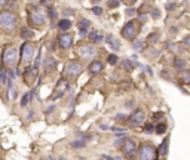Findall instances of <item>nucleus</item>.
<instances>
[{
    "mask_svg": "<svg viewBox=\"0 0 190 160\" xmlns=\"http://www.w3.org/2000/svg\"><path fill=\"white\" fill-rule=\"evenodd\" d=\"M16 27H18L16 13L9 11V9H5L0 12V28L2 30H5L6 33H12Z\"/></svg>",
    "mask_w": 190,
    "mask_h": 160,
    "instance_id": "nucleus-1",
    "label": "nucleus"
},
{
    "mask_svg": "<svg viewBox=\"0 0 190 160\" xmlns=\"http://www.w3.org/2000/svg\"><path fill=\"white\" fill-rule=\"evenodd\" d=\"M2 64L3 67L12 68L18 64V49L12 45H6L2 53Z\"/></svg>",
    "mask_w": 190,
    "mask_h": 160,
    "instance_id": "nucleus-2",
    "label": "nucleus"
},
{
    "mask_svg": "<svg viewBox=\"0 0 190 160\" xmlns=\"http://www.w3.org/2000/svg\"><path fill=\"white\" fill-rule=\"evenodd\" d=\"M82 71H83V65H82L79 61H76V60L70 61L64 67V79L70 80V82L76 80L82 74Z\"/></svg>",
    "mask_w": 190,
    "mask_h": 160,
    "instance_id": "nucleus-3",
    "label": "nucleus"
},
{
    "mask_svg": "<svg viewBox=\"0 0 190 160\" xmlns=\"http://www.w3.org/2000/svg\"><path fill=\"white\" fill-rule=\"evenodd\" d=\"M45 21H46V15L45 12L39 9V7H28V22L31 24V25H36V27H42L45 24Z\"/></svg>",
    "mask_w": 190,
    "mask_h": 160,
    "instance_id": "nucleus-4",
    "label": "nucleus"
},
{
    "mask_svg": "<svg viewBox=\"0 0 190 160\" xmlns=\"http://www.w3.org/2000/svg\"><path fill=\"white\" fill-rule=\"evenodd\" d=\"M138 33H140V22L135 20L126 22V24L123 25L122 31H120L122 37L126 40H134L137 36H138Z\"/></svg>",
    "mask_w": 190,
    "mask_h": 160,
    "instance_id": "nucleus-5",
    "label": "nucleus"
},
{
    "mask_svg": "<svg viewBox=\"0 0 190 160\" xmlns=\"http://www.w3.org/2000/svg\"><path fill=\"white\" fill-rule=\"evenodd\" d=\"M77 55L80 56L82 60L91 61L97 56V49L92 45H80L79 49H77Z\"/></svg>",
    "mask_w": 190,
    "mask_h": 160,
    "instance_id": "nucleus-6",
    "label": "nucleus"
},
{
    "mask_svg": "<svg viewBox=\"0 0 190 160\" xmlns=\"http://www.w3.org/2000/svg\"><path fill=\"white\" fill-rule=\"evenodd\" d=\"M137 141L132 140V138H126V140H123L122 145H120V150H122V153L126 156V157H132L134 154L137 153Z\"/></svg>",
    "mask_w": 190,
    "mask_h": 160,
    "instance_id": "nucleus-7",
    "label": "nucleus"
},
{
    "mask_svg": "<svg viewBox=\"0 0 190 160\" xmlns=\"http://www.w3.org/2000/svg\"><path fill=\"white\" fill-rule=\"evenodd\" d=\"M34 55V43L31 42H24L21 46V61L22 62H30Z\"/></svg>",
    "mask_w": 190,
    "mask_h": 160,
    "instance_id": "nucleus-8",
    "label": "nucleus"
},
{
    "mask_svg": "<svg viewBox=\"0 0 190 160\" xmlns=\"http://www.w3.org/2000/svg\"><path fill=\"white\" fill-rule=\"evenodd\" d=\"M73 40H75V36H73V33H61L58 34V37H57V43H58V46L61 47V49H64V51H67V49H70L71 47V45H73Z\"/></svg>",
    "mask_w": 190,
    "mask_h": 160,
    "instance_id": "nucleus-9",
    "label": "nucleus"
},
{
    "mask_svg": "<svg viewBox=\"0 0 190 160\" xmlns=\"http://www.w3.org/2000/svg\"><path fill=\"white\" fill-rule=\"evenodd\" d=\"M156 148L153 145H149V144H144V145L140 148L138 151V156H140V160H155L156 159Z\"/></svg>",
    "mask_w": 190,
    "mask_h": 160,
    "instance_id": "nucleus-10",
    "label": "nucleus"
},
{
    "mask_svg": "<svg viewBox=\"0 0 190 160\" xmlns=\"http://www.w3.org/2000/svg\"><path fill=\"white\" fill-rule=\"evenodd\" d=\"M144 120H146V113H144V110L138 108V110H135L134 113L129 116L128 125L129 126H140V125L144 123Z\"/></svg>",
    "mask_w": 190,
    "mask_h": 160,
    "instance_id": "nucleus-11",
    "label": "nucleus"
},
{
    "mask_svg": "<svg viewBox=\"0 0 190 160\" xmlns=\"http://www.w3.org/2000/svg\"><path fill=\"white\" fill-rule=\"evenodd\" d=\"M89 73H92V74H100L104 70V65H102V62L101 61H92L91 64H89Z\"/></svg>",
    "mask_w": 190,
    "mask_h": 160,
    "instance_id": "nucleus-12",
    "label": "nucleus"
},
{
    "mask_svg": "<svg viewBox=\"0 0 190 160\" xmlns=\"http://www.w3.org/2000/svg\"><path fill=\"white\" fill-rule=\"evenodd\" d=\"M106 42L110 45L111 49H115V51H119V49H120V43H119V40L116 39L113 34H107V36H106Z\"/></svg>",
    "mask_w": 190,
    "mask_h": 160,
    "instance_id": "nucleus-13",
    "label": "nucleus"
},
{
    "mask_svg": "<svg viewBox=\"0 0 190 160\" xmlns=\"http://www.w3.org/2000/svg\"><path fill=\"white\" fill-rule=\"evenodd\" d=\"M36 76H37V70H34L33 67L25 68V71H24V80H25V83H31V80H33Z\"/></svg>",
    "mask_w": 190,
    "mask_h": 160,
    "instance_id": "nucleus-14",
    "label": "nucleus"
},
{
    "mask_svg": "<svg viewBox=\"0 0 190 160\" xmlns=\"http://www.w3.org/2000/svg\"><path fill=\"white\" fill-rule=\"evenodd\" d=\"M168 148H170V136H166V138L162 141V144L157 148V153L161 154V156H166V154H168Z\"/></svg>",
    "mask_w": 190,
    "mask_h": 160,
    "instance_id": "nucleus-15",
    "label": "nucleus"
},
{
    "mask_svg": "<svg viewBox=\"0 0 190 160\" xmlns=\"http://www.w3.org/2000/svg\"><path fill=\"white\" fill-rule=\"evenodd\" d=\"M71 21L70 20H67V18H64V20H60L58 21V28L61 30L62 33H67V30H70L71 28Z\"/></svg>",
    "mask_w": 190,
    "mask_h": 160,
    "instance_id": "nucleus-16",
    "label": "nucleus"
},
{
    "mask_svg": "<svg viewBox=\"0 0 190 160\" xmlns=\"http://www.w3.org/2000/svg\"><path fill=\"white\" fill-rule=\"evenodd\" d=\"M45 70H46V73L48 71L51 73V71L57 70V61H55L54 58H51V56L46 58V60H45Z\"/></svg>",
    "mask_w": 190,
    "mask_h": 160,
    "instance_id": "nucleus-17",
    "label": "nucleus"
},
{
    "mask_svg": "<svg viewBox=\"0 0 190 160\" xmlns=\"http://www.w3.org/2000/svg\"><path fill=\"white\" fill-rule=\"evenodd\" d=\"M33 36H34V31L31 28H28V27H22V28H21V37L24 40L33 39Z\"/></svg>",
    "mask_w": 190,
    "mask_h": 160,
    "instance_id": "nucleus-18",
    "label": "nucleus"
},
{
    "mask_svg": "<svg viewBox=\"0 0 190 160\" xmlns=\"http://www.w3.org/2000/svg\"><path fill=\"white\" fill-rule=\"evenodd\" d=\"M172 65H174L175 70H184L187 67V61L184 60V58H175L174 62H172Z\"/></svg>",
    "mask_w": 190,
    "mask_h": 160,
    "instance_id": "nucleus-19",
    "label": "nucleus"
},
{
    "mask_svg": "<svg viewBox=\"0 0 190 160\" xmlns=\"http://www.w3.org/2000/svg\"><path fill=\"white\" fill-rule=\"evenodd\" d=\"M102 34L100 31H92V33L89 34V40L92 42V43H101L102 42Z\"/></svg>",
    "mask_w": 190,
    "mask_h": 160,
    "instance_id": "nucleus-20",
    "label": "nucleus"
},
{
    "mask_svg": "<svg viewBox=\"0 0 190 160\" xmlns=\"http://www.w3.org/2000/svg\"><path fill=\"white\" fill-rule=\"evenodd\" d=\"M122 67H123L125 71H132V70H134V62H132L131 60H125L122 62Z\"/></svg>",
    "mask_w": 190,
    "mask_h": 160,
    "instance_id": "nucleus-21",
    "label": "nucleus"
},
{
    "mask_svg": "<svg viewBox=\"0 0 190 160\" xmlns=\"http://www.w3.org/2000/svg\"><path fill=\"white\" fill-rule=\"evenodd\" d=\"M7 83V71L5 68H0V85H6Z\"/></svg>",
    "mask_w": 190,
    "mask_h": 160,
    "instance_id": "nucleus-22",
    "label": "nucleus"
},
{
    "mask_svg": "<svg viewBox=\"0 0 190 160\" xmlns=\"http://www.w3.org/2000/svg\"><path fill=\"white\" fill-rule=\"evenodd\" d=\"M180 79H181V82H183V83H187V85H190V70H187V71H183V73L180 74Z\"/></svg>",
    "mask_w": 190,
    "mask_h": 160,
    "instance_id": "nucleus-23",
    "label": "nucleus"
},
{
    "mask_svg": "<svg viewBox=\"0 0 190 160\" xmlns=\"http://www.w3.org/2000/svg\"><path fill=\"white\" fill-rule=\"evenodd\" d=\"M157 40H159V34L157 33H152L147 36V43H149V45H155Z\"/></svg>",
    "mask_w": 190,
    "mask_h": 160,
    "instance_id": "nucleus-24",
    "label": "nucleus"
},
{
    "mask_svg": "<svg viewBox=\"0 0 190 160\" xmlns=\"http://www.w3.org/2000/svg\"><path fill=\"white\" fill-rule=\"evenodd\" d=\"M77 25H79V28H80V30H88L89 27H91V21H89V20H80Z\"/></svg>",
    "mask_w": 190,
    "mask_h": 160,
    "instance_id": "nucleus-25",
    "label": "nucleus"
},
{
    "mask_svg": "<svg viewBox=\"0 0 190 160\" xmlns=\"http://www.w3.org/2000/svg\"><path fill=\"white\" fill-rule=\"evenodd\" d=\"M155 129H156L155 132H156L157 135H163V133L166 132V125H165V123H159V125H157Z\"/></svg>",
    "mask_w": 190,
    "mask_h": 160,
    "instance_id": "nucleus-26",
    "label": "nucleus"
},
{
    "mask_svg": "<svg viewBox=\"0 0 190 160\" xmlns=\"http://www.w3.org/2000/svg\"><path fill=\"white\" fill-rule=\"evenodd\" d=\"M117 61H119V58H117V55H115V53H110L109 56H107V62H109L110 65H116Z\"/></svg>",
    "mask_w": 190,
    "mask_h": 160,
    "instance_id": "nucleus-27",
    "label": "nucleus"
},
{
    "mask_svg": "<svg viewBox=\"0 0 190 160\" xmlns=\"http://www.w3.org/2000/svg\"><path fill=\"white\" fill-rule=\"evenodd\" d=\"M85 145H86V142L83 140H76L71 142V147H73V148H82V147H85Z\"/></svg>",
    "mask_w": 190,
    "mask_h": 160,
    "instance_id": "nucleus-28",
    "label": "nucleus"
},
{
    "mask_svg": "<svg viewBox=\"0 0 190 160\" xmlns=\"http://www.w3.org/2000/svg\"><path fill=\"white\" fill-rule=\"evenodd\" d=\"M132 47H134V51H137V52L142 51V42L141 40H135V42H134V45H132Z\"/></svg>",
    "mask_w": 190,
    "mask_h": 160,
    "instance_id": "nucleus-29",
    "label": "nucleus"
},
{
    "mask_svg": "<svg viewBox=\"0 0 190 160\" xmlns=\"http://www.w3.org/2000/svg\"><path fill=\"white\" fill-rule=\"evenodd\" d=\"M28 102H30V92H28V93H24V96L21 98V105L25 107Z\"/></svg>",
    "mask_w": 190,
    "mask_h": 160,
    "instance_id": "nucleus-30",
    "label": "nucleus"
},
{
    "mask_svg": "<svg viewBox=\"0 0 190 160\" xmlns=\"http://www.w3.org/2000/svg\"><path fill=\"white\" fill-rule=\"evenodd\" d=\"M48 13H49V18H51V20H55V16H57V9L51 7V9L48 11Z\"/></svg>",
    "mask_w": 190,
    "mask_h": 160,
    "instance_id": "nucleus-31",
    "label": "nucleus"
},
{
    "mask_svg": "<svg viewBox=\"0 0 190 160\" xmlns=\"http://www.w3.org/2000/svg\"><path fill=\"white\" fill-rule=\"evenodd\" d=\"M153 131H155V127H153V125H150V123L144 126V132H146V133H152Z\"/></svg>",
    "mask_w": 190,
    "mask_h": 160,
    "instance_id": "nucleus-32",
    "label": "nucleus"
},
{
    "mask_svg": "<svg viewBox=\"0 0 190 160\" xmlns=\"http://www.w3.org/2000/svg\"><path fill=\"white\" fill-rule=\"evenodd\" d=\"M152 16H153L155 20L161 18V11H159V9H153V11H152Z\"/></svg>",
    "mask_w": 190,
    "mask_h": 160,
    "instance_id": "nucleus-33",
    "label": "nucleus"
},
{
    "mask_svg": "<svg viewBox=\"0 0 190 160\" xmlns=\"http://www.w3.org/2000/svg\"><path fill=\"white\" fill-rule=\"evenodd\" d=\"M92 13H94V15H101L102 9L100 6H95V7H92Z\"/></svg>",
    "mask_w": 190,
    "mask_h": 160,
    "instance_id": "nucleus-34",
    "label": "nucleus"
},
{
    "mask_svg": "<svg viewBox=\"0 0 190 160\" xmlns=\"http://www.w3.org/2000/svg\"><path fill=\"white\" fill-rule=\"evenodd\" d=\"M163 117V113H155L153 114V120H161Z\"/></svg>",
    "mask_w": 190,
    "mask_h": 160,
    "instance_id": "nucleus-35",
    "label": "nucleus"
},
{
    "mask_svg": "<svg viewBox=\"0 0 190 160\" xmlns=\"http://www.w3.org/2000/svg\"><path fill=\"white\" fill-rule=\"evenodd\" d=\"M119 5H120L119 2H109V3H107V6H110V7H117Z\"/></svg>",
    "mask_w": 190,
    "mask_h": 160,
    "instance_id": "nucleus-36",
    "label": "nucleus"
},
{
    "mask_svg": "<svg viewBox=\"0 0 190 160\" xmlns=\"http://www.w3.org/2000/svg\"><path fill=\"white\" fill-rule=\"evenodd\" d=\"M64 15H73V9H70V7L64 9Z\"/></svg>",
    "mask_w": 190,
    "mask_h": 160,
    "instance_id": "nucleus-37",
    "label": "nucleus"
},
{
    "mask_svg": "<svg viewBox=\"0 0 190 160\" xmlns=\"http://www.w3.org/2000/svg\"><path fill=\"white\" fill-rule=\"evenodd\" d=\"M79 34H80L82 37H86V36H88V30H80V31H79Z\"/></svg>",
    "mask_w": 190,
    "mask_h": 160,
    "instance_id": "nucleus-38",
    "label": "nucleus"
},
{
    "mask_svg": "<svg viewBox=\"0 0 190 160\" xmlns=\"http://www.w3.org/2000/svg\"><path fill=\"white\" fill-rule=\"evenodd\" d=\"M183 43L184 45H187V46H190V36H187V37L183 40Z\"/></svg>",
    "mask_w": 190,
    "mask_h": 160,
    "instance_id": "nucleus-39",
    "label": "nucleus"
},
{
    "mask_svg": "<svg viewBox=\"0 0 190 160\" xmlns=\"http://www.w3.org/2000/svg\"><path fill=\"white\" fill-rule=\"evenodd\" d=\"M126 15H135V9H128V11H126Z\"/></svg>",
    "mask_w": 190,
    "mask_h": 160,
    "instance_id": "nucleus-40",
    "label": "nucleus"
},
{
    "mask_svg": "<svg viewBox=\"0 0 190 160\" xmlns=\"http://www.w3.org/2000/svg\"><path fill=\"white\" fill-rule=\"evenodd\" d=\"M166 7H168V9H174V7H175V3H166Z\"/></svg>",
    "mask_w": 190,
    "mask_h": 160,
    "instance_id": "nucleus-41",
    "label": "nucleus"
},
{
    "mask_svg": "<svg viewBox=\"0 0 190 160\" xmlns=\"http://www.w3.org/2000/svg\"><path fill=\"white\" fill-rule=\"evenodd\" d=\"M54 108H55V105H51V107H49V108H48V110H46V114L52 113V111H54Z\"/></svg>",
    "mask_w": 190,
    "mask_h": 160,
    "instance_id": "nucleus-42",
    "label": "nucleus"
},
{
    "mask_svg": "<svg viewBox=\"0 0 190 160\" xmlns=\"http://www.w3.org/2000/svg\"><path fill=\"white\" fill-rule=\"evenodd\" d=\"M5 3H6V2H0V6H2V5H5Z\"/></svg>",
    "mask_w": 190,
    "mask_h": 160,
    "instance_id": "nucleus-43",
    "label": "nucleus"
},
{
    "mask_svg": "<svg viewBox=\"0 0 190 160\" xmlns=\"http://www.w3.org/2000/svg\"><path fill=\"white\" fill-rule=\"evenodd\" d=\"M155 160H159V159H155Z\"/></svg>",
    "mask_w": 190,
    "mask_h": 160,
    "instance_id": "nucleus-44",
    "label": "nucleus"
}]
</instances>
